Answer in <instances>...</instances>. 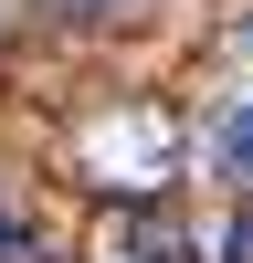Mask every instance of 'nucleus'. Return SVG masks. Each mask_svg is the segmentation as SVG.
<instances>
[{"mask_svg":"<svg viewBox=\"0 0 253 263\" xmlns=\"http://www.w3.org/2000/svg\"><path fill=\"white\" fill-rule=\"evenodd\" d=\"M95 11H127V0H95Z\"/></svg>","mask_w":253,"mask_h":263,"instance_id":"nucleus-6","label":"nucleus"},{"mask_svg":"<svg viewBox=\"0 0 253 263\" xmlns=\"http://www.w3.org/2000/svg\"><path fill=\"white\" fill-rule=\"evenodd\" d=\"M222 263H253V211H243V221L222 232Z\"/></svg>","mask_w":253,"mask_h":263,"instance_id":"nucleus-4","label":"nucleus"},{"mask_svg":"<svg viewBox=\"0 0 253 263\" xmlns=\"http://www.w3.org/2000/svg\"><path fill=\"white\" fill-rule=\"evenodd\" d=\"M211 168H222V179H243V190H253V95H243V105H222V116H211Z\"/></svg>","mask_w":253,"mask_h":263,"instance_id":"nucleus-1","label":"nucleus"},{"mask_svg":"<svg viewBox=\"0 0 253 263\" xmlns=\"http://www.w3.org/2000/svg\"><path fill=\"white\" fill-rule=\"evenodd\" d=\"M232 53H243V63H253V11H243V21H232Z\"/></svg>","mask_w":253,"mask_h":263,"instance_id":"nucleus-5","label":"nucleus"},{"mask_svg":"<svg viewBox=\"0 0 253 263\" xmlns=\"http://www.w3.org/2000/svg\"><path fill=\"white\" fill-rule=\"evenodd\" d=\"M0 263H42V232H21V221H0Z\"/></svg>","mask_w":253,"mask_h":263,"instance_id":"nucleus-3","label":"nucleus"},{"mask_svg":"<svg viewBox=\"0 0 253 263\" xmlns=\"http://www.w3.org/2000/svg\"><path fill=\"white\" fill-rule=\"evenodd\" d=\"M0 221H11V200H0Z\"/></svg>","mask_w":253,"mask_h":263,"instance_id":"nucleus-7","label":"nucleus"},{"mask_svg":"<svg viewBox=\"0 0 253 263\" xmlns=\"http://www.w3.org/2000/svg\"><path fill=\"white\" fill-rule=\"evenodd\" d=\"M116 242H127V253H201V242H190L179 221H169V211H137V221H127Z\"/></svg>","mask_w":253,"mask_h":263,"instance_id":"nucleus-2","label":"nucleus"}]
</instances>
